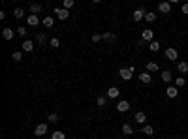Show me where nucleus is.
<instances>
[{
	"label": "nucleus",
	"mask_w": 188,
	"mask_h": 139,
	"mask_svg": "<svg viewBox=\"0 0 188 139\" xmlns=\"http://www.w3.org/2000/svg\"><path fill=\"white\" fill-rule=\"evenodd\" d=\"M43 8H41V4H30V11H32V15H36V13H40Z\"/></svg>",
	"instance_id": "21"
},
{
	"label": "nucleus",
	"mask_w": 188,
	"mask_h": 139,
	"mask_svg": "<svg viewBox=\"0 0 188 139\" xmlns=\"http://www.w3.org/2000/svg\"><path fill=\"white\" fill-rule=\"evenodd\" d=\"M47 120H49V122H57V120H58V115H55V113H51V115H49V117H47Z\"/></svg>",
	"instance_id": "33"
},
{
	"label": "nucleus",
	"mask_w": 188,
	"mask_h": 139,
	"mask_svg": "<svg viewBox=\"0 0 188 139\" xmlns=\"http://www.w3.org/2000/svg\"><path fill=\"white\" fill-rule=\"evenodd\" d=\"M49 43H51V47H55V49H57V47H58V45H60V41H58V38H51V40H49Z\"/></svg>",
	"instance_id": "31"
},
{
	"label": "nucleus",
	"mask_w": 188,
	"mask_h": 139,
	"mask_svg": "<svg viewBox=\"0 0 188 139\" xmlns=\"http://www.w3.org/2000/svg\"><path fill=\"white\" fill-rule=\"evenodd\" d=\"M55 15H57L60 21H64V19H68L70 11H68V10H64V8H55Z\"/></svg>",
	"instance_id": "3"
},
{
	"label": "nucleus",
	"mask_w": 188,
	"mask_h": 139,
	"mask_svg": "<svg viewBox=\"0 0 188 139\" xmlns=\"http://www.w3.org/2000/svg\"><path fill=\"white\" fill-rule=\"evenodd\" d=\"M51 139H66V133L64 132H53V135H51Z\"/></svg>",
	"instance_id": "23"
},
{
	"label": "nucleus",
	"mask_w": 188,
	"mask_h": 139,
	"mask_svg": "<svg viewBox=\"0 0 188 139\" xmlns=\"http://www.w3.org/2000/svg\"><path fill=\"white\" fill-rule=\"evenodd\" d=\"M102 40H105V41H115V40H117V36H115V34H111V32H105V34H102Z\"/></svg>",
	"instance_id": "22"
},
{
	"label": "nucleus",
	"mask_w": 188,
	"mask_h": 139,
	"mask_svg": "<svg viewBox=\"0 0 188 139\" xmlns=\"http://www.w3.org/2000/svg\"><path fill=\"white\" fill-rule=\"evenodd\" d=\"M147 72H149V74L158 72V64H156V62H147Z\"/></svg>",
	"instance_id": "19"
},
{
	"label": "nucleus",
	"mask_w": 188,
	"mask_h": 139,
	"mask_svg": "<svg viewBox=\"0 0 188 139\" xmlns=\"http://www.w3.org/2000/svg\"><path fill=\"white\" fill-rule=\"evenodd\" d=\"M177 70H179V74H186V72H188V62H184V60L179 62V64H177Z\"/></svg>",
	"instance_id": "16"
},
{
	"label": "nucleus",
	"mask_w": 188,
	"mask_h": 139,
	"mask_svg": "<svg viewBox=\"0 0 188 139\" xmlns=\"http://www.w3.org/2000/svg\"><path fill=\"white\" fill-rule=\"evenodd\" d=\"M130 109V103L126 102V100H121L119 103H117V111H121V113H126Z\"/></svg>",
	"instance_id": "9"
},
{
	"label": "nucleus",
	"mask_w": 188,
	"mask_h": 139,
	"mask_svg": "<svg viewBox=\"0 0 188 139\" xmlns=\"http://www.w3.org/2000/svg\"><path fill=\"white\" fill-rule=\"evenodd\" d=\"M13 15H15V19H23V17H25V10H21V8H17V10L13 11Z\"/></svg>",
	"instance_id": "28"
},
{
	"label": "nucleus",
	"mask_w": 188,
	"mask_h": 139,
	"mask_svg": "<svg viewBox=\"0 0 188 139\" xmlns=\"http://www.w3.org/2000/svg\"><path fill=\"white\" fill-rule=\"evenodd\" d=\"M122 133H126V135H132V133H134V128H132L130 124H124V126H122Z\"/></svg>",
	"instance_id": "27"
},
{
	"label": "nucleus",
	"mask_w": 188,
	"mask_h": 139,
	"mask_svg": "<svg viewBox=\"0 0 188 139\" xmlns=\"http://www.w3.org/2000/svg\"><path fill=\"white\" fill-rule=\"evenodd\" d=\"M11 58H13V62H21V60H23V53H21V51H15V53L11 55Z\"/></svg>",
	"instance_id": "26"
},
{
	"label": "nucleus",
	"mask_w": 188,
	"mask_h": 139,
	"mask_svg": "<svg viewBox=\"0 0 188 139\" xmlns=\"http://www.w3.org/2000/svg\"><path fill=\"white\" fill-rule=\"evenodd\" d=\"M162 81H166V83H171V81H173V75H171V72H168V70H164V72H162Z\"/></svg>",
	"instance_id": "15"
},
{
	"label": "nucleus",
	"mask_w": 188,
	"mask_h": 139,
	"mask_svg": "<svg viewBox=\"0 0 188 139\" xmlns=\"http://www.w3.org/2000/svg\"><path fill=\"white\" fill-rule=\"evenodd\" d=\"M96 103H98L100 107H104V105H105V98H104V96H98V100H96Z\"/></svg>",
	"instance_id": "35"
},
{
	"label": "nucleus",
	"mask_w": 188,
	"mask_h": 139,
	"mask_svg": "<svg viewBox=\"0 0 188 139\" xmlns=\"http://www.w3.org/2000/svg\"><path fill=\"white\" fill-rule=\"evenodd\" d=\"M100 40H102V36H100V34H94V36H92V41H94V43L100 41Z\"/></svg>",
	"instance_id": "36"
},
{
	"label": "nucleus",
	"mask_w": 188,
	"mask_h": 139,
	"mask_svg": "<svg viewBox=\"0 0 188 139\" xmlns=\"http://www.w3.org/2000/svg\"><path fill=\"white\" fill-rule=\"evenodd\" d=\"M17 34L25 38V36H27V28H25V27H19V28H17Z\"/></svg>",
	"instance_id": "34"
},
{
	"label": "nucleus",
	"mask_w": 188,
	"mask_h": 139,
	"mask_svg": "<svg viewBox=\"0 0 188 139\" xmlns=\"http://www.w3.org/2000/svg\"><path fill=\"white\" fill-rule=\"evenodd\" d=\"M74 4H75V2H74V0H64V4H62V8L70 11V10H72V8H74Z\"/></svg>",
	"instance_id": "24"
},
{
	"label": "nucleus",
	"mask_w": 188,
	"mask_h": 139,
	"mask_svg": "<svg viewBox=\"0 0 188 139\" xmlns=\"http://www.w3.org/2000/svg\"><path fill=\"white\" fill-rule=\"evenodd\" d=\"M141 40H143V41H147V43H151L152 40H154V32L152 30H143V34H141Z\"/></svg>",
	"instance_id": "4"
},
{
	"label": "nucleus",
	"mask_w": 188,
	"mask_h": 139,
	"mask_svg": "<svg viewBox=\"0 0 188 139\" xmlns=\"http://www.w3.org/2000/svg\"><path fill=\"white\" fill-rule=\"evenodd\" d=\"M45 133H47V124H38L36 130H34V135L41 137V135H45Z\"/></svg>",
	"instance_id": "8"
},
{
	"label": "nucleus",
	"mask_w": 188,
	"mask_h": 139,
	"mask_svg": "<svg viewBox=\"0 0 188 139\" xmlns=\"http://www.w3.org/2000/svg\"><path fill=\"white\" fill-rule=\"evenodd\" d=\"M184 85H186L184 77H177V79H175V86H177V88H181V86H184Z\"/></svg>",
	"instance_id": "30"
},
{
	"label": "nucleus",
	"mask_w": 188,
	"mask_h": 139,
	"mask_svg": "<svg viewBox=\"0 0 188 139\" xmlns=\"http://www.w3.org/2000/svg\"><path fill=\"white\" fill-rule=\"evenodd\" d=\"M134 72H135V68H134V66H130V68H122L121 72H119V75H121L124 81H130V79H132V75H134Z\"/></svg>",
	"instance_id": "1"
},
{
	"label": "nucleus",
	"mask_w": 188,
	"mask_h": 139,
	"mask_svg": "<svg viewBox=\"0 0 188 139\" xmlns=\"http://www.w3.org/2000/svg\"><path fill=\"white\" fill-rule=\"evenodd\" d=\"M145 19H147L149 23H152V21H156V13H154V11H147V15H145Z\"/></svg>",
	"instance_id": "29"
},
{
	"label": "nucleus",
	"mask_w": 188,
	"mask_h": 139,
	"mask_svg": "<svg viewBox=\"0 0 188 139\" xmlns=\"http://www.w3.org/2000/svg\"><path fill=\"white\" fill-rule=\"evenodd\" d=\"M27 23H28L30 27H36L38 23H40V17H38V15H28V17H27Z\"/></svg>",
	"instance_id": "14"
},
{
	"label": "nucleus",
	"mask_w": 188,
	"mask_h": 139,
	"mask_svg": "<svg viewBox=\"0 0 188 139\" xmlns=\"http://www.w3.org/2000/svg\"><path fill=\"white\" fill-rule=\"evenodd\" d=\"M135 122H139V124H145V122H147V115H145L143 111L135 113Z\"/></svg>",
	"instance_id": "11"
},
{
	"label": "nucleus",
	"mask_w": 188,
	"mask_h": 139,
	"mask_svg": "<svg viewBox=\"0 0 188 139\" xmlns=\"http://www.w3.org/2000/svg\"><path fill=\"white\" fill-rule=\"evenodd\" d=\"M139 81H141V83H151V81H152V75H149L147 72H143V74L139 75Z\"/></svg>",
	"instance_id": "18"
},
{
	"label": "nucleus",
	"mask_w": 188,
	"mask_h": 139,
	"mask_svg": "<svg viewBox=\"0 0 188 139\" xmlns=\"http://www.w3.org/2000/svg\"><path fill=\"white\" fill-rule=\"evenodd\" d=\"M181 10H182V13H186V15H188V4H182V8H181Z\"/></svg>",
	"instance_id": "37"
},
{
	"label": "nucleus",
	"mask_w": 188,
	"mask_h": 139,
	"mask_svg": "<svg viewBox=\"0 0 188 139\" xmlns=\"http://www.w3.org/2000/svg\"><path fill=\"white\" fill-rule=\"evenodd\" d=\"M13 36H15V32H13L11 28H4V30H2V38H4V40L10 41V40H13Z\"/></svg>",
	"instance_id": "12"
},
{
	"label": "nucleus",
	"mask_w": 188,
	"mask_h": 139,
	"mask_svg": "<svg viewBox=\"0 0 188 139\" xmlns=\"http://www.w3.org/2000/svg\"><path fill=\"white\" fill-rule=\"evenodd\" d=\"M145 15H147V11L143 10V8H137L134 13H132V17H134V21H141V19H145Z\"/></svg>",
	"instance_id": "2"
},
{
	"label": "nucleus",
	"mask_w": 188,
	"mask_h": 139,
	"mask_svg": "<svg viewBox=\"0 0 188 139\" xmlns=\"http://www.w3.org/2000/svg\"><path fill=\"white\" fill-rule=\"evenodd\" d=\"M158 11L169 13V11H171V2H160V4H158Z\"/></svg>",
	"instance_id": "7"
},
{
	"label": "nucleus",
	"mask_w": 188,
	"mask_h": 139,
	"mask_svg": "<svg viewBox=\"0 0 188 139\" xmlns=\"http://www.w3.org/2000/svg\"><path fill=\"white\" fill-rule=\"evenodd\" d=\"M141 132H143V133H145V135H152V133H154V128H152V126H149V124H147V126H143V130H141Z\"/></svg>",
	"instance_id": "25"
},
{
	"label": "nucleus",
	"mask_w": 188,
	"mask_h": 139,
	"mask_svg": "<svg viewBox=\"0 0 188 139\" xmlns=\"http://www.w3.org/2000/svg\"><path fill=\"white\" fill-rule=\"evenodd\" d=\"M119 94H121V88H117V86H109L107 88V98H119Z\"/></svg>",
	"instance_id": "5"
},
{
	"label": "nucleus",
	"mask_w": 188,
	"mask_h": 139,
	"mask_svg": "<svg viewBox=\"0 0 188 139\" xmlns=\"http://www.w3.org/2000/svg\"><path fill=\"white\" fill-rule=\"evenodd\" d=\"M166 57H168L169 60H177L179 53H177V49H173V47H168V49H166Z\"/></svg>",
	"instance_id": "10"
},
{
	"label": "nucleus",
	"mask_w": 188,
	"mask_h": 139,
	"mask_svg": "<svg viewBox=\"0 0 188 139\" xmlns=\"http://www.w3.org/2000/svg\"><path fill=\"white\" fill-rule=\"evenodd\" d=\"M177 86H168L166 88V94H168V98H177Z\"/></svg>",
	"instance_id": "13"
},
{
	"label": "nucleus",
	"mask_w": 188,
	"mask_h": 139,
	"mask_svg": "<svg viewBox=\"0 0 188 139\" xmlns=\"http://www.w3.org/2000/svg\"><path fill=\"white\" fill-rule=\"evenodd\" d=\"M21 47H23V51H27V53H30L32 49H34V41L32 40H25L21 43Z\"/></svg>",
	"instance_id": "6"
},
{
	"label": "nucleus",
	"mask_w": 188,
	"mask_h": 139,
	"mask_svg": "<svg viewBox=\"0 0 188 139\" xmlns=\"http://www.w3.org/2000/svg\"><path fill=\"white\" fill-rule=\"evenodd\" d=\"M53 23H55L53 17H43V27H45V28H51V27H53Z\"/></svg>",
	"instance_id": "20"
},
{
	"label": "nucleus",
	"mask_w": 188,
	"mask_h": 139,
	"mask_svg": "<svg viewBox=\"0 0 188 139\" xmlns=\"http://www.w3.org/2000/svg\"><path fill=\"white\" fill-rule=\"evenodd\" d=\"M149 49H151L152 53H156V51H160V41H156V40H152V41L149 43Z\"/></svg>",
	"instance_id": "17"
},
{
	"label": "nucleus",
	"mask_w": 188,
	"mask_h": 139,
	"mask_svg": "<svg viewBox=\"0 0 188 139\" xmlns=\"http://www.w3.org/2000/svg\"><path fill=\"white\" fill-rule=\"evenodd\" d=\"M36 40H38V41H40V43H45V41H47V36H45V34H43V32H40V34H38V38H36Z\"/></svg>",
	"instance_id": "32"
}]
</instances>
